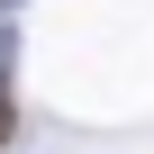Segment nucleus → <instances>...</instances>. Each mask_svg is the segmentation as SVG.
Segmentation results:
<instances>
[{
	"instance_id": "obj_1",
	"label": "nucleus",
	"mask_w": 154,
	"mask_h": 154,
	"mask_svg": "<svg viewBox=\"0 0 154 154\" xmlns=\"http://www.w3.org/2000/svg\"><path fill=\"white\" fill-rule=\"evenodd\" d=\"M18 136V100H9V82H0V145Z\"/></svg>"
}]
</instances>
